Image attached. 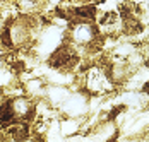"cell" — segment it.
I'll list each match as a JSON object with an SVG mask.
<instances>
[{
    "mask_svg": "<svg viewBox=\"0 0 149 142\" xmlns=\"http://www.w3.org/2000/svg\"><path fill=\"white\" fill-rule=\"evenodd\" d=\"M113 82L108 75V72L103 65H89L84 74H82V86L81 91H84L89 96H101V94H110L113 89Z\"/></svg>",
    "mask_w": 149,
    "mask_h": 142,
    "instance_id": "cell-2",
    "label": "cell"
},
{
    "mask_svg": "<svg viewBox=\"0 0 149 142\" xmlns=\"http://www.w3.org/2000/svg\"><path fill=\"white\" fill-rule=\"evenodd\" d=\"M5 21H7V19H3V17H2V14H0V34H2V29H3V26H5Z\"/></svg>",
    "mask_w": 149,
    "mask_h": 142,
    "instance_id": "cell-6",
    "label": "cell"
},
{
    "mask_svg": "<svg viewBox=\"0 0 149 142\" xmlns=\"http://www.w3.org/2000/svg\"><path fill=\"white\" fill-rule=\"evenodd\" d=\"M70 94V91H69V87L63 84H52V86H46L45 89V101L50 104V106H55V108H58L60 104L63 103V101L67 100V96Z\"/></svg>",
    "mask_w": 149,
    "mask_h": 142,
    "instance_id": "cell-4",
    "label": "cell"
},
{
    "mask_svg": "<svg viewBox=\"0 0 149 142\" xmlns=\"http://www.w3.org/2000/svg\"><path fill=\"white\" fill-rule=\"evenodd\" d=\"M19 142H45V141H43L41 134H34V135H29V137H26V139H22Z\"/></svg>",
    "mask_w": 149,
    "mask_h": 142,
    "instance_id": "cell-5",
    "label": "cell"
},
{
    "mask_svg": "<svg viewBox=\"0 0 149 142\" xmlns=\"http://www.w3.org/2000/svg\"><path fill=\"white\" fill-rule=\"evenodd\" d=\"M103 36L96 21H72L67 28V41L75 48H93Z\"/></svg>",
    "mask_w": 149,
    "mask_h": 142,
    "instance_id": "cell-1",
    "label": "cell"
},
{
    "mask_svg": "<svg viewBox=\"0 0 149 142\" xmlns=\"http://www.w3.org/2000/svg\"><path fill=\"white\" fill-rule=\"evenodd\" d=\"M60 113L67 118H84L89 111V94H86L84 91H74L67 96V100L58 106Z\"/></svg>",
    "mask_w": 149,
    "mask_h": 142,
    "instance_id": "cell-3",
    "label": "cell"
}]
</instances>
